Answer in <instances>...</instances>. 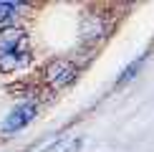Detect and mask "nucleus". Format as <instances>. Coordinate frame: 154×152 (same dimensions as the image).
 Listing matches in <instances>:
<instances>
[{"label": "nucleus", "mask_w": 154, "mask_h": 152, "mask_svg": "<svg viewBox=\"0 0 154 152\" xmlns=\"http://www.w3.org/2000/svg\"><path fill=\"white\" fill-rule=\"evenodd\" d=\"M142 63H144V56H142V59H137V61H131L129 66L124 68V74H121L119 79H116V86H124V84H126L129 79H134V76H137V71L142 68Z\"/></svg>", "instance_id": "423d86ee"}, {"label": "nucleus", "mask_w": 154, "mask_h": 152, "mask_svg": "<svg viewBox=\"0 0 154 152\" xmlns=\"http://www.w3.org/2000/svg\"><path fill=\"white\" fill-rule=\"evenodd\" d=\"M81 144H83V139L79 137V139H73V142H71V144H68V147H66V150H63V152H79V150H81Z\"/></svg>", "instance_id": "0eeeda50"}, {"label": "nucleus", "mask_w": 154, "mask_h": 152, "mask_svg": "<svg viewBox=\"0 0 154 152\" xmlns=\"http://www.w3.org/2000/svg\"><path fill=\"white\" fill-rule=\"evenodd\" d=\"M76 74H79V68H76V63L66 61V59H58L53 63H48L46 68V81L51 89H56V91H61V89L71 86L76 81Z\"/></svg>", "instance_id": "f03ea898"}, {"label": "nucleus", "mask_w": 154, "mask_h": 152, "mask_svg": "<svg viewBox=\"0 0 154 152\" xmlns=\"http://www.w3.org/2000/svg\"><path fill=\"white\" fill-rule=\"evenodd\" d=\"M30 43L23 41L18 46H13L8 51H0V71L8 74V71H18V68H25L30 63Z\"/></svg>", "instance_id": "7ed1b4c3"}, {"label": "nucleus", "mask_w": 154, "mask_h": 152, "mask_svg": "<svg viewBox=\"0 0 154 152\" xmlns=\"http://www.w3.org/2000/svg\"><path fill=\"white\" fill-rule=\"evenodd\" d=\"M35 114H38L35 101H20V104H15L8 112L5 122H3V135H15V132H20L23 127H28L35 119Z\"/></svg>", "instance_id": "f257e3e1"}, {"label": "nucleus", "mask_w": 154, "mask_h": 152, "mask_svg": "<svg viewBox=\"0 0 154 152\" xmlns=\"http://www.w3.org/2000/svg\"><path fill=\"white\" fill-rule=\"evenodd\" d=\"M20 10H23L20 3H8V0H0V25L13 23L18 15H20Z\"/></svg>", "instance_id": "20e7f679"}, {"label": "nucleus", "mask_w": 154, "mask_h": 152, "mask_svg": "<svg viewBox=\"0 0 154 152\" xmlns=\"http://www.w3.org/2000/svg\"><path fill=\"white\" fill-rule=\"evenodd\" d=\"M104 30H106V23L101 21V18H91L88 21V25H83V38H101L104 36Z\"/></svg>", "instance_id": "39448f33"}]
</instances>
